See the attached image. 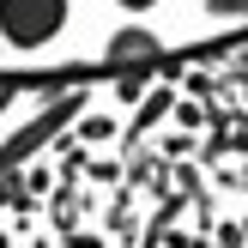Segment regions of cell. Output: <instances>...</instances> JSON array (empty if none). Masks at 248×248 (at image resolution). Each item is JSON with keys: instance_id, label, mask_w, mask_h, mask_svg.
Instances as JSON below:
<instances>
[{"instance_id": "1", "label": "cell", "mask_w": 248, "mask_h": 248, "mask_svg": "<svg viewBox=\"0 0 248 248\" xmlns=\"http://www.w3.org/2000/svg\"><path fill=\"white\" fill-rule=\"evenodd\" d=\"M79 115H85V85H73V91H55V97H48V103L36 109L31 121H24V127L12 133L6 145H0V176H6V170H24L36 152H48V145H55V140H61V133H67Z\"/></svg>"}, {"instance_id": "2", "label": "cell", "mask_w": 248, "mask_h": 248, "mask_svg": "<svg viewBox=\"0 0 248 248\" xmlns=\"http://www.w3.org/2000/svg\"><path fill=\"white\" fill-rule=\"evenodd\" d=\"M67 18L73 0H0V43L18 55H36L67 31Z\"/></svg>"}, {"instance_id": "3", "label": "cell", "mask_w": 248, "mask_h": 248, "mask_svg": "<svg viewBox=\"0 0 248 248\" xmlns=\"http://www.w3.org/2000/svg\"><path fill=\"white\" fill-rule=\"evenodd\" d=\"M152 55H157V36L145 31V24H127V31L109 36V61H121V67H127V61H152Z\"/></svg>"}, {"instance_id": "4", "label": "cell", "mask_w": 248, "mask_h": 248, "mask_svg": "<svg viewBox=\"0 0 248 248\" xmlns=\"http://www.w3.org/2000/svg\"><path fill=\"white\" fill-rule=\"evenodd\" d=\"M170 103H176V97H170V85H157V91L145 97V109H140V115H133V127H127V140H140V133H152L157 121L170 115Z\"/></svg>"}, {"instance_id": "5", "label": "cell", "mask_w": 248, "mask_h": 248, "mask_svg": "<svg viewBox=\"0 0 248 248\" xmlns=\"http://www.w3.org/2000/svg\"><path fill=\"white\" fill-rule=\"evenodd\" d=\"M73 127H79V140H85V145H103V140H115V133H121L109 115H79Z\"/></svg>"}, {"instance_id": "6", "label": "cell", "mask_w": 248, "mask_h": 248, "mask_svg": "<svg viewBox=\"0 0 248 248\" xmlns=\"http://www.w3.org/2000/svg\"><path fill=\"white\" fill-rule=\"evenodd\" d=\"M212 18H248V0H206Z\"/></svg>"}, {"instance_id": "7", "label": "cell", "mask_w": 248, "mask_h": 248, "mask_svg": "<svg viewBox=\"0 0 248 248\" xmlns=\"http://www.w3.org/2000/svg\"><path fill=\"white\" fill-rule=\"evenodd\" d=\"M115 6H121V12H152L157 0H115Z\"/></svg>"}, {"instance_id": "8", "label": "cell", "mask_w": 248, "mask_h": 248, "mask_svg": "<svg viewBox=\"0 0 248 248\" xmlns=\"http://www.w3.org/2000/svg\"><path fill=\"white\" fill-rule=\"evenodd\" d=\"M12 97H18V85H0V115L12 109Z\"/></svg>"}, {"instance_id": "9", "label": "cell", "mask_w": 248, "mask_h": 248, "mask_svg": "<svg viewBox=\"0 0 248 248\" xmlns=\"http://www.w3.org/2000/svg\"><path fill=\"white\" fill-rule=\"evenodd\" d=\"M0 248H12V236H6V230H0Z\"/></svg>"}, {"instance_id": "10", "label": "cell", "mask_w": 248, "mask_h": 248, "mask_svg": "<svg viewBox=\"0 0 248 248\" xmlns=\"http://www.w3.org/2000/svg\"><path fill=\"white\" fill-rule=\"evenodd\" d=\"M0 48H6V43H0Z\"/></svg>"}]
</instances>
